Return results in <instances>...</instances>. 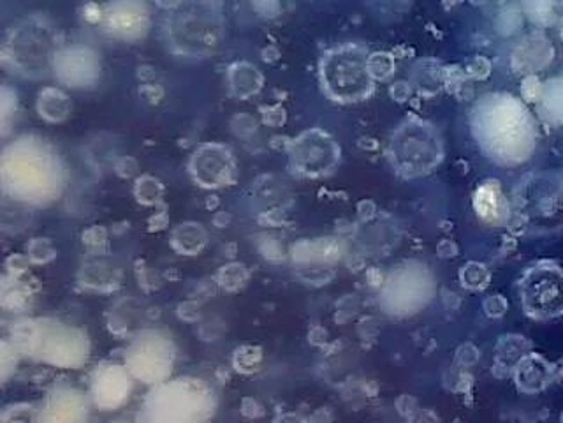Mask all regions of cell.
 <instances>
[{"mask_svg":"<svg viewBox=\"0 0 563 423\" xmlns=\"http://www.w3.org/2000/svg\"><path fill=\"white\" fill-rule=\"evenodd\" d=\"M472 113L475 138L489 159L513 166L530 157L536 145V130L532 116L518 99L488 96Z\"/></svg>","mask_w":563,"mask_h":423,"instance_id":"obj_1","label":"cell"},{"mask_svg":"<svg viewBox=\"0 0 563 423\" xmlns=\"http://www.w3.org/2000/svg\"><path fill=\"white\" fill-rule=\"evenodd\" d=\"M369 54L361 46L329 49L320 60V81L329 98L338 103H358L373 92Z\"/></svg>","mask_w":563,"mask_h":423,"instance_id":"obj_2","label":"cell"},{"mask_svg":"<svg viewBox=\"0 0 563 423\" xmlns=\"http://www.w3.org/2000/svg\"><path fill=\"white\" fill-rule=\"evenodd\" d=\"M442 142L426 122L407 121L391 140L390 159L399 175L407 179L430 174L442 159Z\"/></svg>","mask_w":563,"mask_h":423,"instance_id":"obj_3","label":"cell"},{"mask_svg":"<svg viewBox=\"0 0 563 423\" xmlns=\"http://www.w3.org/2000/svg\"><path fill=\"white\" fill-rule=\"evenodd\" d=\"M5 186L27 200L45 197L57 186V169L45 148L34 143H19L5 154Z\"/></svg>","mask_w":563,"mask_h":423,"instance_id":"obj_4","label":"cell"},{"mask_svg":"<svg viewBox=\"0 0 563 423\" xmlns=\"http://www.w3.org/2000/svg\"><path fill=\"white\" fill-rule=\"evenodd\" d=\"M8 48L13 66L20 73L27 76L46 75L57 57V37L46 20L34 16L14 29Z\"/></svg>","mask_w":563,"mask_h":423,"instance_id":"obj_5","label":"cell"},{"mask_svg":"<svg viewBox=\"0 0 563 423\" xmlns=\"http://www.w3.org/2000/svg\"><path fill=\"white\" fill-rule=\"evenodd\" d=\"M168 34L180 54L201 57L221 45V16L209 5L178 11L169 22Z\"/></svg>","mask_w":563,"mask_h":423,"instance_id":"obj_6","label":"cell"},{"mask_svg":"<svg viewBox=\"0 0 563 423\" xmlns=\"http://www.w3.org/2000/svg\"><path fill=\"white\" fill-rule=\"evenodd\" d=\"M521 300L528 316L551 320L563 314V270L553 264L530 268L521 281Z\"/></svg>","mask_w":563,"mask_h":423,"instance_id":"obj_7","label":"cell"},{"mask_svg":"<svg viewBox=\"0 0 563 423\" xmlns=\"http://www.w3.org/2000/svg\"><path fill=\"white\" fill-rule=\"evenodd\" d=\"M289 154L293 168L308 177L329 174L340 159V151L335 140L319 130L306 131L300 138L294 140Z\"/></svg>","mask_w":563,"mask_h":423,"instance_id":"obj_8","label":"cell"},{"mask_svg":"<svg viewBox=\"0 0 563 423\" xmlns=\"http://www.w3.org/2000/svg\"><path fill=\"white\" fill-rule=\"evenodd\" d=\"M233 157L221 145H204L192 157L191 171L204 188H221L233 177Z\"/></svg>","mask_w":563,"mask_h":423,"instance_id":"obj_9","label":"cell"},{"mask_svg":"<svg viewBox=\"0 0 563 423\" xmlns=\"http://www.w3.org/2000/svg\"><path fill=\"white\" fill-rule=\"evenodd\" d=\"M110 31L124 37L139 36L147 27V8L142 0H121L111 5L106 14Z\"/></svg>","mask_w":563,"mask_h":423,"instance_id":"obj_10","label":"cell"},{"mask_svg":"<svg viewBox=\"0 0 563 423\" xmlns=\"http://www.w3.org/2000/svg\"><path fill=\"white\" fill-rule=\"evenodd\" d=\"M551 366L544 358L528 355L518 361L515 370L516 385L521 392L537 393L550 383Z\"/></svg>","mask_w":563,"mask_h":423,"instance_id":"obj_11","label":"cell"},{"mask_svg":"<svg viewBox=\"0 0 563 423\" xmlns=\"http://www.w3.org/2000/svg\"><path fill=\"white\" fill-rule=\"evenodd\" d=\"M475 209L480 212L481 218L486 219L489 223H498L504 219L506 203H504V197L495 182L486 183L477 191Z\"/></svg>","mask_w":563,"mask_h":423,"instance_id":"obj_12","label":"cell"},{"mask_svg":"<svg viewBox=\"0 0 563 423\" xmlns=\"http://www.w3.org/2000/svg\"><path fill=\"white\" fill-rule=\"evenodd\" d=\"M37 107H40L41 116H45L46 121H64L69 113L67 96L57 89H46L45 92H41Z\"/></svg>","mask_w":563,"mask_h":423,"instance_id":"obj_13","label":"cell"},{"mask_svg":"<svg viewBox=\"0 0 563 423\" xmlns=\"http://www.w3.org/2000/svg\"><path fill=\"white\" fill-rule=\"evenodd\" d=\"M229 80H232L235 94L240 96V98H247V96L258 92L259 84H261L258 69L249 66V64H236L235 67H232Z\"/></svg>","mask_w":563,"mask_h":423,"instance_id":"obj_14","label":"cell"}]
</instances>
